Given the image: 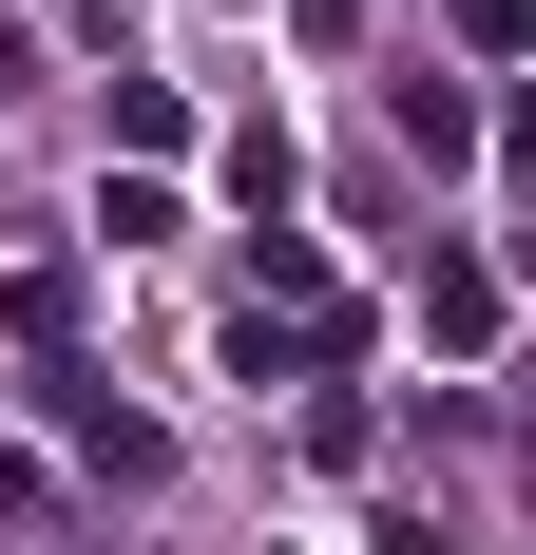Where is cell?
I'll return each instance as SVG.
<instances>
[{"label": "cell", "instance_id": "cell-1", "mask_svg": "<svg viewBox=\"0 0 536 555\" xmlns=\"http://www.w3.org/2000/svg\"><path fill=\"white\" fill-rule=\"evenodd\" d=\"M39 402H58V441L97 460V479H154V460H173V441H154V422H135V402H115V384H97V364H39Z\"/></svg>", "mask_w": 536, "mask_h": 555}, {"label": "cell", "instance_id": "cell-2", "mask_svg": "<svg viewBox=\"0 0 536 555\" xmlns=\"http://www.w3.org/2000/svg\"><path fill=\"white\" fill-rule=\"evenodd\" d=\"M383 134H403L422 172H460L480 154V96H460V77H383Z\"/></svg>", "mask_w": 536, "mask_h": 555}, {"label": "cell", "instance_id": "cell-3", "mask_svg": "<svg viewBox=\"0 0 536 555\" xmlns=\"http://www.w3.org/2000/svg\"><path fill=\"white\" fill-rule=\"evenodd\" d=\"M230 192H250V211H288V192H307V154H288V115H250V134H230Z\"/></svg>", "mask_w": 536, "mask_h": 555}, {"label": "cell", "instance_id": "cell-4", "mask_svg": "<svg viewBox=\"0 0 536 555\" xmlns=\"http://www.w3.org/2000/svg\"><path fill=\"white\" fill-rule=\"evenodd\" d=\"M0 326H20V345L58 364V345H77V269H20V287H0Z\"/></svg>", "mask_w": 536, "mask_h": 555}, {"label": "cell", "instance_id": "cell-5", "mask_svg": "<svg viewBox=\"0 0 536 555\" xmlns=\"http://www.w3.org/2000/svg\"><path fill=\"white\" fill-rule=\"evenodd\" d=\"M422 326H441V345H480V326H498V269H460V249H441V269H422Z\"/></svg>", "mask_w": 536, "mask_h": 555}, {"label": "cell", "instance_id": "cell-6", "mask_svg": "<svg viewBox=\"0 0 536 555\" xmlns=\"http://www.w3.org/2000/svg\"><path fill=\"white\" fill-rule=\"evenodd\" d=\"M39 517H58V479H39L20 441H0V537H39Z\"/></svg>", "mask_w": 536, "mask_h": 555}, {"label": "cell", "instance_id": "cell-7", "mask_svg": "<svg viewBox=\"0 0 536 555\" xmlns=\"http://www.w3.org/2000/svg\"><path fill=\"white\" fill-rule=\"evenodd\" d=\"M441 20H460L480 57H518V39H536V0H441Z\"/></svg>", "mask_w": 536, "mask_h": 555}, {"label": "cell", "instance_id": "cell-8", "mask_svg": "<svg viewBox=\"0 0 536 555\" xmlns=\"http://www.w3.org/2000/svg\"><path fill=\"white\" fill-rule=\"evenodd\" d=\"M498 172H518V192H536V96H518V115H498Z\"/></svg>", "mask_w": 536, "mask_h": 555}, {"label": "cell", "instance_id": "cell-9", "mask_svg": "<svg viewBox=\"0 0 536 555\" xmlns=\"http://www.w3.org/2000/svg\"><path fill=\"white\" fill-rule=\"evenodd\" d=\"M20 77H39V39H20V20H0V96H20Z\"/></svg>", "mask_w": 536, "mask_h": 555}, {"label": "cell", "instance_id": "cell-10", "mask_svg": "<svg viewBox=\"0 0 536 555\" xmlns=\"http://www.w3.org/2000/svg\"><path fill=\"white\" fill-rule=\"evenodd\" d=\"M518 269H536V249H518Z\"/></svg>", "mask_w": 536, "mask_h": 555}]
</instances>
